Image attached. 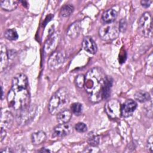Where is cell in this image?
I'll use <instances>...</instances> for the list:
<instances>
[{
	"instance_id": "6da1fadb",
	"label": "cell",
	"mask_w": 153,
	"mask_h": 153,
	"mask_svg": "<svg viewBox=\"0 0 153 153\" xmlns=\"http://www.w3.org/2000/svg\"><path fill=\"white\" fill-rule=\"evenodd\" d=\"M9 107L19 111L30 105V96L28 79L23 74H16L12 79V85L7 94Z\"/></svg>"
},
{
	"instance_id": "7a4b0ae2",
	"label": "cell",
	"mask_w": 153,
	"mask_h": 153,
	"mask_svg": "<svg viewBox=\"0 0 153 153\" xmlns=\"http://www.w3.org/2000/svg\"><path fill=\"white\" fill-rule=\"evenodd\" d=\"M107 76L99 67L90 69L85 75L84 88L89 100L93 103H98L103 99V90Z\"/></svg>"
},
{
	"instance_id": "3957f363",
	"label": "cell",
	"mask_w": 153,
	"mask_h": 153,
	"mask_svg": "<svg viewBox=\"0 0 153 153\" xmlns=\"http://www.w3.org/2000/svg\"><path fill=\"white\" fill-rule=\"evenodd\" d=\"M69 102V94L68 89L65 87L59 88L51 96L48 105V109L51 115H57L65 109Z\"/></svg>"
},
{
	"instance_id": "277c9868",
	"label": "cell",
	"mask_w": 153,
	"mask_h": 153,
	"mask_svg": "<svg viewBox=\"0 0 153 153\" xmlns=\"http://www.w3.org/2000/svg\"><path fill=\"white\" fill-rule=\"evenodd\" d=\"M138 30L140 34L146 38L152 35V17L149 12L144 13L138 21Z\"/></svg>"
},
{
	"instance_id": "5b68a950",
	"label": "cell",
	"mask_w": 153,
	"mask_h": 153,
	"mask_svg": "<svg viewBox=\"0 0 153 153\" xmlns=\"http://www.w3.org/2000/svg\"><path fill=\"white\" fill-rule=\"evenodd\" d=\"M118 27L112 23H106L99 29L100 38L105 41H111L115 39L119 35Z\"/></svg>"
},
{
	"instance_id": "8992f818",
	"label": "cell",
	"mask_w": 153,
	"mask_h": 153,
	"mask_svg": "<svg viewBox=\"0 0 153 153\" xmlns=\"http://www.w3.org/2000/svg\"><path fill=\"white\" fill-rule=\"evenodd\" d=\"M36 111V106L35 105H29L27 108L17 111L16 120L19 123L25 125L29 123L34 117Z\"/></svg>"
},
{
	"instance_id": "52a82bcc",
	"label": "cell",
	"mask_w": 153,
	"mask_h": 153,
	"mask_svg": "<svg viewBox=\"0 0 153 153\" xmlns=\"http://www.w3.org/2000/svg\"><path fill=\"white\" fill-rule=\"evenodd\" d=\"M121 105L116 99L108 100L105 105V111L111 119H117L121 116Z\"/></svg>"
},
{
	"instance_id": "ba28073f",
	"label": "cell",
	"mask_w": 153,
	"mask_h": 153,
	"mask_svg": "<svg viewBox=\"0 0 153 153\" xmlns=\"http://www.w3.org/2000/svg\"><path fill=\"white\" fill-rule=\"evenodd\" d=\"M65 54L62 51H54L51 53L48 60V68L52 70L55 71L59 69L62 66L65 61Z\"/></svg>"
},
{
	"instance_id": "9c48e42d",
	"label": "cell",
	"mask_w": 153,
	"mask_h": 153,
	"mask_svg": "<svg viewBox=\"0 0 153 153\" xmlns=\"http://www.w3.org/2000/svg\"><path fill=\"white\" fill-rule=\"evenodd\" d=\"M60 35L59 32H54L50 36L48 39L46 41L44 47V51L45 54H49L53 53L56 48L59 41Z\"/></svg>"
},
{
	"instance_id": "30bf717a",
	"label": "cell",
	"mask_w": 153,
	"mask_h": 153,
	"mask_svg": "<svg viewBox=\"0 0 153 153\" xmlns=\"http://www.w3.org/2000/svg\"><path fill=\"white\" fill-rule=\"evenodd\" d=\"M137 106V103L134 100L132 99L127 100L121 106V115L125 118L131 116L136 109Z\"/></svg>"
},
{
	"instance_id": "8fae6325",
	"label": "cell",
	"mask_w": 153,
	"mask_h": 153,
	"mask_svg": "<svg viewBox=\"0 0 153 153\" xmlns=\"http://www.w3.org/2000/svg\"><path fill=\"white\" fill-rule=\"evenodd\" d=\"M72 131V126L68 123L60 124L57 126L53 131V136L61 137H64Z\"/></svg>"
},
{
	"instance_id": "7c38bea8",
	"label": "cell",
	"mask_w": 153,
	"mask_h": 153,
	"mask_svg": "<svg viewBox=\"0 0 153 153\" xmlns=\"http://www.w3.org/2000/svg\"><path fill=\"white\" fill-rule=\"evenodd\" d=\"M14 120L13 114L7 111H1V127L6 128H11Z\"/></svg>"
},
{
	"instance_id": "4fadbf2b",
	"label": "cell",
	"mask_w": 153,
	"mask_h": 153,
	"mask_svg": "<svg viewBox=\"0 0 153 153\" xmlns=\"http://www.w3.org/2000/svg\"><path fill=\"white\" fill-rule=\"evenodd\" d=\"M9 56L6 47L1 44L0 45V71L2 72L8 66Z\"/></svg>"
},
{
	"instance_id": "5bb4252c",
	"label": "cell",
	"mask_w": 153,
	"mask_h": 153,
	"mask_svg": "<svg viewBox=\"0 0 153 153\" xmlns=\"http://www.w3.org/2000/svg\"><path fill=\"white\" fill-rule=\"evenodd\" d=\"M82 45L84 50L89 53L95 54L97 51V45L93 38L89 36L84 37Z\"/></svg>"
},
{
	"instance_id": "9a60e30c",
	"label": "cell",
	"mask_w": 153,
	"mask_h": 153,
	"mask_svg": "<svg viewBox=\"0 0 153 153\" xmlns=\"http://www.w3.org/2000/svg\"><path fill=\"white\" fill-rule=\"evenodd\" d=\"M72 117V112L68 109H65L61 111L57 114V121L59 124L68 123Z\"/></svg>"
},
{
	"instance_id": "2e32d148",
	"label": "cell",
	"mask_w": 153,
	"mask_h": 153,
	"mask_svg": "<svg viewBox=\"0 0 153 153\" xmlns=\"http://www.w3.org/2000/svg\"><path fill=\"white\" fill-rule=\"evenodd\" d=\"M117 17V13L114 9H108L102 14V20L105 23H112Z\"/></svg>"
},
{
	"instance_id": "e0dca14e",
	"label": "cell",
	"mask_w": 153,
	"mask_h": 153,
	"mask_svg": "<svg viewBox=\"0 0 153 153\" xmlns=\"http://www.w3.org/2000/svg\"><path fill=\"white\" fill-rule=\"evenodd\" d=\"M46 139V134L43 131H38L32 133L31 140L33 145H38L42 143Z\"/></svg>"
},
{
	"instance_id": "ac0fdd59",
	"label": "cell",
	"mask_w": 153,
	"mask_h": 153,
	"mask_svg": "<svg viewBox=\"0 0 153 153\" xmlns=\"http://www.w3.org/2000/svg\"><path fill=\"white\" fill-rule=\"evenodd\" d=\"M81 30L79 22H75L72 23L67 30V35L71 38H75L78 36Z\"/></svg>"
},
{
	"instance_id": "d6986e66",
	"label": "cell",
	"mask_w": 153,
	"mask_h": 153,
	"mask_svg": "<svg viewBox=\"0 0 153 153\" xmlns=\"http://www.w3.org/2000/svg\"><path fill=\"white\" fill-rule=\"evenodd\" d=\"M19 3V1L14 0H4L0 2L1 7L4 10L7 11H11L15 10L17 7Z\"/></svg>"
},
{
	"instance_id": "ffe728a7",
	"label": "cell",
	"mask_w": 153,
	"mask_h": 153,
	"mask_svg": "<svg viewBox=\"0 0 153 153\" xmlns=\"http://www.w3.org/2000/svg\"><path fill=\"white\" fill-rule=\"evenodd\" d=\"M113 80L111 76H107L103 90V99H108L111 94V89L112 85Z\"/></svg>"
},
{
	"instance_id": "44dd1931",
	"label": "cell",
	"mask_w": 153,
	"mask_h": 153,
	"mask_svg": "<svg viewBox=\"0 0 153 153\" xmlns=\"http://www.w3.org/2000/svg\"><path fill=\"white\" fill-rule=\"evenodd\" d=\"M134 98L136 100L140 102H145L149 101L150 99V95L148 92L144 91H139L134 94Z\"/></svg>"
},
{
	"instance_id": "7402d4cb",
	"label": "cell",
	"mask_w": 153,
	"mask_h": 153,
	"mask_svg": "<svg viewBox=\"0 0 153 153\" xmlns=\"http://www.w3.org/2000/svg\"><path fill=\"white\" fill-rule=\"evenodd\" d=\"M74 8L71 4H66L63 5L60 11V14L64 17L69 16L74 11Z\"/></svg>"
},
{
	"instance_id": "603a6c76",
	"label": "cell",
	"mask_w": 153,
	"mask_h": 153,
	"mask_svg": "<svg viewBox=\"0 0 153 153\" xmlns=\"http://www.w3.org/2000/svg\"><path fill=\"white\" fill-rule=\"evenodd\" d=\"M4 36L7 39L13 41L16 40L18 38V34L15 29H8L5 31Z\"/></svg>"
},
{
	"instance_id": "cb8c5ba5",
	"label": "cell",
	"mask_w": 153,
	"mask_h": 153,
	"mask_svg": "<svg viewBox=\"0 0 153 153\" xmlns=\"http://www.w3.org/2000/svg\"><path fill=\"white\" fill-rule=\"evenodd\" d=\"M71 109L72 112L76 115H79L82 113V106L79 103H74L71 106Z\"/></svg>"
},
{
	"instance_id": "d4e9b609",
	"label": "cell",
	"mask_w": 153,
	"mask_h": 153,
	"mask_svg": "<svg viewBox=\"0 0 153 153\" xmlns=\"http://www.w3.org/2000/svg\"><path fill=\"white\" fill-rule=\"evenodd\" d=\"M88 143L91 146H96L99 143V136L96 134H91L88 139Z\"/></svg>"
},
{
	"instance_id": "484cf974",
	"label": "cell",
	"mask_w": 153,
	"mask_h": 153,
	"mask_svg": "<svg viewBox=\"0 0 153 153\" xmlns=\"http://www.w3.org/2000/svg\"><path fill=\"white\" fill-rule=\"evenodd\" d=\"M75 84L79 88H82L84 87L85 82V76L82 74L78 75L75 78Z\"/></svg>"
},
{
	"instance_id": "4316f807",
	"label": "cell",
	"mask_w": 153,
	"mask_h": 153,
	"mask_svg": "<svg viewBox=\"0 0 153 153\" xmlns=\"http://www.w3.org/2000/svg\"><path fill=\"white\" fill-rule=\"evenodd\" d=\"M75 130L79 133H84L87 131V127L86 125L83 123H78L76 124L75 127Z\"/></svg>"
},
{
	"instance_id": "83f0119b",
	"label": "cell",
	"mask_w": 153,
	"mask_h": 153,
	"mask_svg": "<svg viewBox=\"0 0 153 153\" xmlns=\"http://www.w3.org/2000/svg\"><path fill=\"white\" fill-rule=\"evenodd\" d=\"M127 27V21L125 19H122L120 20L119 22V26H118V29L120 32H124L126 30Z\"/></svg>"
},
{
	"instance_id": "f1b7e54d",
	"label": "cell",
	"mask_w": 153,
	"mask_h": 153,
	"mask_svg": "<svg viewBox=\"0 0 153 153\" xmlns=\"http://www.w3.org/2000/svg\"><path fill=\"white\" fill-rule=\"evenodd\" d=\"M152 143H153V137L152 136H150L148 137V141H147V145H146V148L149 150V152H152L153 150V146H152Z\"/></svg>"
},
{
	"instance_id": "f546056e",
	"label": "cell",
	"mask_w": 153,
	"mask_h": 153,
	"mask_svg": "<svg viewBox=\"0 0 153 153\" xmlns=\"http://www.w3.org/2000/svg\"><path fill=\"white\" fill-rule=\"evenodd\" d=\"M152 2V1H149V0H142L140 1V4H141L142 6L143 7H145V8L149 7Z\"/></svg>"
},
{
	"instance_id": "4dcf8cb0",
	"label": "cell",
	"mask_w": 153,
	"mask_h": 153,
	"mask_svg": "<svg viewBox=\"0 0 153 153\" xmlns=\"http://www.w3.org/2000/svg\"><path fill=\"white\" fill-rule=\"evenodd\" d=\"M6 130L4 129V128L1 127V131H0V139H1V142L3 140V139L5 138L6 136Z\"/></svg>"
},
{
	"instance_id": "1f68e13d",
	"label": "cell",
	"mask_w": 153,
	"mask_h": 153,
	"mask_svg": "<svg viewBox=\"0 0 153 153\" xmlns=\"http://www.w3.org/2000/svg\"><path fill=\"white\" fill-rule=\"evenodd\" d=\"M13 152V151L11 149V148H4V149L1 150V152L9 153V152Z\"/></svg>"
},
{
	"instance_id": "d6a6232c",
	"label": "cell",
	"mask_w": 153,
	"mask_h": 153,
	"mask_svg": "<svg viewBox=\"0 0 153 153\" xmlns=\"http://www.w3.org/2000/svg\"><path fill=\"white\" fill-rule=\"evenodd\" d=\"M39 152H50V150H48V149H46L45 148H42L40 151H39Z\"/></svg>"
},
{
	"instance_id": "836d02e7",
	"label": "cell",
	"mask_w": 153,
	"mask_h": 153,
	"mask_svg": "<svg viewBox=\"0 0 153 153\" xmlns=\"http://www.w3.org/2000/svg\"><path fill=\"white\" fill-rule=\"evenodd\" d=\"M1 90H2V96H1V99H3V96H4V94H3V87L2 86H1Z\"/></svg>"
}]
</instances>
